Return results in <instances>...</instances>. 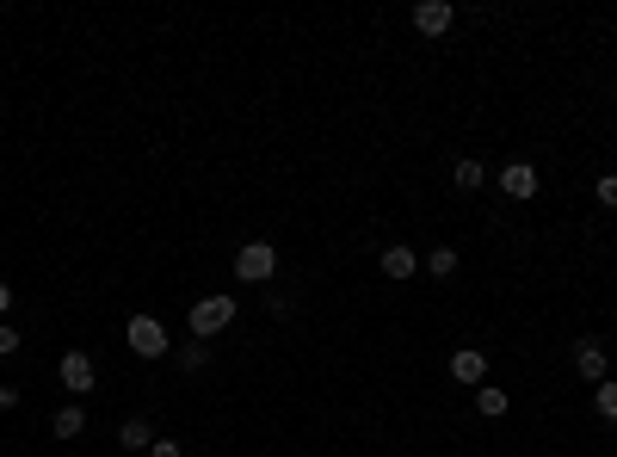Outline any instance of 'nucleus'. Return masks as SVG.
<instances>
[{
    "label": "nucleus",
    "mask_w": 617,
    "mask_h": 457,
    "mask_svg": "<svg viewBox=\"0 0 617 457\" xmlns=\"http://www.w3.org/2000/svg\"><path fill=\"white\" fill-rule=\"evenodd\" d=\"M506 402H513V396H506L500 383H482V390H476V414H488V420H500V414H506Z\"/></svg>",
    "instance_id": "14"
},
{
    "label": "nucleus",
    "mask_w": 617,
    "mask_h": 457,
    "mask_svg": "<svg viewBox=\"0 0 617 457\" xmlns=\"http://www.w3.org/2000/svg\"><path fill=\"white\" fill-rule=\"evenodd\" d=\"M173 359H179V371H186V377H198V371L210 365V340H186V346H179Z\"/></svg>",
    "instance_id": "12"
},
{
    "label": "nucleus",
    "mask_w": 617,
    "mask_h": 457,
    "mask_svg": "<svg viewBox=\"0 0 617 457\" xmlns=\"http://www.w3.org/2000/svg\"><path fill=\"white\" fill-rule=\"evenodd\" d=\"M7 315H13V285L0 278V322H7Z\"/></svg>",
    "instance_id": "21"
},
{
    "label": "nucleus",
    "mask_w": 617,
    "mask_h": 457,
    "mask_svg": "<svg viewBox=\"0 0 617 457\" xmlns=\"http://www.w3.org/2000/svg\"><path fill=\"white\" fill-rule=\"evenodd\" d=\"M426 272H432V278H457V248H432V254H426Z\"/></svg>",
    "instance_id": "16"
},
{
    "label": "nucleus",
    "mask_w": 617,
    "mask_h": 457,
    "mask_svg": "<svg viewBox=\"0 0 617 457\" xmlns=\"http://www.w3.org/2000/svg\"><path fill=\"white\" fill-rule=\"evenodd\" d=\"M451 377L469 383V390H482V383H488V353H482V346H457V353H451Z\"/></svg>",
    "instance_id": "7"
},
{
    "label": "nucleus",
    "mask_w": 617,
    "mask_h": 457,
    "mask_svg": "<svg viewBox=\"0 0 617 457\" xmlns=\"http://www.w3.org/2000/svg\"><path fill=\"white\" fill-rule=\"evenodd\" d=\"M149 457H186V445H179V439H155Z\"/></svg>",
    "instance_id": "19"
},
{
    "label": "nucleus",
    "mask_w": 617,
    "mask_h": 457,
    "mask_svg": "<svg viewBox=\"0 0 617 457\" xmlns=\"http://www.w3.org/2000/svg\"><path fill=\"white\" fill-rule=\"evenodd\" d=\"M235 297H223V291H210V297H192V309H186V328H192V340H216L229 322H235Z\"/></svg>",
    "instance_id": "1"
},
{
    "label": "nucleus",
    "mask_w": 617,
    "mask_h": 457,
    "mask_svg": "<svg viewBox=\"0 0 617 457\" xmlns=\"http://www.w3.org/2000/svg\"><path fill=\"white\" fill-rule=\"evenodd\" d=\"M451 180H457V192H482V180H488V167H482L476 155H463V161H457V173H451Z\"/></svg>",
    "instance_id": "13"
},
{
    "label": "nucleus",
    "mask_w": 617,
    "mask_h": 457,
    "mask_svg": "<svg viewBox=\"0 0 617 457\" xmlns=\"http://www.w3.org/2000/svg\"><path fill=\"white\" fill-rule=\"evenodd\" d=\"M56 377H62V390H68V396H93L99 365H93V353H81V346H68V353H62V365H56Z\"/></svg>",
    "instance_id": "4"
},
{
    "label": "nucleus",
    "mask_w": 617,
    "mask_h": 457,
    "mask_svg": "<svg viewBox=\"0 0 617 457\" xmlns=\"http://www.w3.org/2000/svg\"><path fill=\"white\" fill-rule=\"evenodd\" d=\"M593 198H599L605 210H617V173H599V180H593Z\"/></svg>",
    "instance_id": "17"
},
{
    "label": "nucleus",
    "mask_w": 617,
    "mask_h": 457,
    "mask_svg": "<svg viewBox=\"0 0 617 457\" xmlns=\"http://www.w3.org/2000/svg\"><path fill=\"white\" fill-rule=\"evenodd\" d=\"M574 371L587 377V383H605V377H611V346H605L599 334H587V340H574Z\"/></svg>",
    "instance_id": "5"
},
{
    "label": "nucleus",
    "mask_w": 617,
    "mask_h": 457,
    "mask_svg": "<svg viewBox=\"0 0 617 457\" xmlns=\"http://www.w3.org/2000/svg\"><path fill=\"white\" fill-rule=\"evenodd\" d=\"M420 272V254L414 248H402V241H395V248H383V278H395V285H402V278H414Z\"/></svg>",
    "instance_id": "11"
},
{
    "label": "nucleus",
    "mask_w": 617,
    "mask_h": 457,
    "mask_svg": "<svg viewBox=\"0 0 617 457\" xmlns=\"http://www.w3.org/2000/svg\"><path fill=\"white\" fill-rule=\"evenodd\" d=\"M537 186H543V180H537L531 161H506V167H500V192H506V198H537Z\"/></svg>",
    "instance_id": "8"
},
{
    "label": "nucleus",
    "mask_w": 617,
    "mask_h": 457,
    "mask_svg": "<svg viewBox=\"0 0 617 457\" xmlns=\"http://www.w3.org/2000/svg\"><path fill=\"white\" fill-rule=\"evenodd\" d=\"M19 408V390H13V383H0V414H13Z\"/></svg>",
    "instance_id": "20"
},
{
    "label": "nucleus",
    "mask_w": 617,
    "mask_h": 457,
    "mask_svg": "<svg viewBox=\"0 0 617 457\" xmlns=\"http://www.w3.org/2000/svg\"><path fill=\"white\" fill-rule=\"evenodd\" d=\"M124 346H130L136 359H167V353H173L161 315H130V322H124Z\"/></svg>",
    "instance_id": "2"
},
{
    "label": "nucleus",
    "mask_w": 617,
    "mask_h": 457,
    "mask_svg": "<svg viewBox=\"0 0 617 457\" xmlns=\"http://www.w3.org/2000/svg\"><path fill=\"white\" fill-rule=\"evenodd\" d=\"M593 414H599V420H617V377L593 383Z\"/></svg>",
    "instance_id": "15"
},
{
    "label": "nucleus",
    "mask_w": 617,
    "mask_h": 457,
    "mask_svg": "<svg viewBox=\"0 0 617 457\" xmlns=\"http://www.w3.org/2000/svg\"><path fill=\"white\" fill-rule=\"evenodd\" d=\"M13 353H19V328L0 322V359H13Z\"/></svg>",
    "instance_id": "18"
},
{
    "label": "nucleus",
    "mask_w": 617,
    "mask_h": 457,
    "mask_svg": "<svg viewBox=\"0 0 617 457\" xmlns=\"http://www.w3.org/2000/svg\"><path fill=\"white\" fill-rule=\"evenodd\" d=\"M451 25H457L451 0H420V7H414V31H420V38H445Z\"/></svg>",
    "instance_id": "6"
},
{
    "label": "nucleus",
    "mask_w": 617,
    "mask_h": 457,
    "mask_svg": "<svg viewBox=\"0 0 617 457\" xmlns=\"http://www.w3.org/2000/svg\"><path fill=\"white\" fill-rule=\"evenodd\" d=\"M50 433H56V439H81V433H87V408H81V402H62V408L50 414Z\"/></svg>",
    "instance_id": "9"
},
{
    "label": "nucleus",
    "mask_w": 617,
    "mask_h": 457,
    "mask_svg": "<svg viewBox=\"0 0 617 457\" xmlns=\"http://www.w3.org/2000/svg\"><path fill=\"white\" fill-rule=\"evenodd\" d=\"M118 445H124V451H136V457H149V445H155V427H149L142 414H130L124 427H118Z\"/></svg>",
    "instance_id": "10"
},
{
    "label": "nucleus",
    "mask_w": 617,
    "mask_h": 457,
    "mask_svg": "<svg viewBox=\"0 0 617 457\" xmlns=\"http://www.w3.org/2000/svg\"><path fill=\"white\" fill-rule=\"evenodd\" d=\"M272 272H278V248H272V241H241V248H235V278H241V285H272Z\"/></svg>",
    "instance_id": "3"
}]
</instances>
